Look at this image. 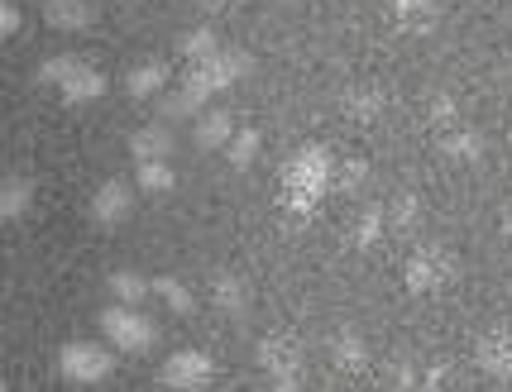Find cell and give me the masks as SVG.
I'll return each mask as SVG.
<instances>
[{
	"label": "cell",
	"mask_w": 512,
	"mask_h": 392,
	"mask_svg": "<svg viewBox=\"0 0 512 392\" xmlns=\"http://www.w3.org/2000/svg\"><path fill=\"white\" fill-rule=\"evenodd\" d=\"M288 206L292 211H312L316 196L331 187V153L326 149H302L288 163Z\"/></svg>",
	"instance_id": "cell-1"
},
{
	"label": "cell",
	"mask_w": 512,
	"mask_h": 392,
	"mask_svg": "<svg viewBox=\"0 0 512 392\" xmlns=\"http://www.w3.org/2000/svg\"><path fill=\"white\" fill-rule=\"evenodd\" d=\"M259 369H264L278 388H297V383L307 378V369H302V340L288 335V330L264 335V340H259Z\"/></svg>",
	"instance_id": "cell-2"
},
{
	"label": "cell",
	"mask_w": 512,
	"mask_h": 392,
	"mask_svg": "<svg viewBox=\"0 0 512 392\" xmlns=\"http://www.w3.org/2000/svg\"><path fill=\"white\" fill-rule=\"evenodd\" d=\"M455 273H460V259L446 244H417L412 259H407V287L412 292H441Z\"/></svg>",
	"instance_id": "cell-3"
},
{
	"label": "cell",
	"mask_w": 512,
	"mask_h": 392,
	"mask_svg": "<svg viewBox=\"0 0 512 392\" xmlns=\"http://www.w3.org/2000/svg\"><path fill=\"white\" fill-rule=\"evenodd\" d=\"M249 67H254V63H249V53H240V48H216V53H206V58H197V63H192V72H187V87H197L201 96H211V91L240 82Z\"/></svg>",
	"instance_id": "cell-4"
},
{
	"label": "cell",
	"mask_w": 512,
	"mask_h": 392,
	"mask_svg": "<svg viewBox=\"0 0 512 392\" xmlns=\"http://www.w3.org/2000/svg\"><path fill=\"white\" fill-rule=\"evenodd\" d=\"M101 330H106L111 345L125 349V354H144V349H154V340H158V326L149 316H139L134 306H106V311H101Z\"/></svg>",
	"instance_id": "cell-5"
},
{
	"label": "cell",
	"mask_w": 512,
	"mask_h": 392,
	"mask_svg": "<svg viewBox=\"0 0 512 392\" xmlns=\"http://www.w3.org/2000/svg\"><path fill=\"white\" fill-rule=\"evenodd\" d=\"M58 369H63V378H72V383H106L115 373V354L101 345H91V340H72V345L58 349Z\"/></svg>",
	"instance_id": "cell-6"
},
{
	"label": "cell",
	"mask_w": 512,
	"mask_h": 392,
	"mask_svg": "<svg viewBox=\"0 0 512 392\" xmlns=\"http://www.w3.org/2000/svg\"><path fill=\"white\" fill-rule=\"evenodd\" d=\"M474 364L479 373H489L493 383H512V330L493 326L474 340Z\"/></svg>",
	"instance_id": "cell-7"
},
{
	"label": "cell",
	"mask_w": 512,
	"mask_h": 392,
	"mask_svg": "<svg viewBox=\"0 0 512 392\" xmlns=\"http://www.w3.org/2000/svg\"><path fill=\"white\" fill-rule=\"evenodd\" d=\"M211 378H216V364L201 349H182L158 369V383H168V388H206Z\"/></svg>",
	"instance_id": "cell-8"
},
{
	"label": "cell",
	"mask_w": 512,
	"mask_h": 392,
	"mask_svg": "<svg viewBox=\"0 0 512 392\" xmlns=\"http://www.w3.org/2000/svg\"><path fill=\"white\" fill-rule=\"evenodd\" d=\"M130 211H134V192H130V182H120V177H106V182L96 187V196H91L96 225H120Z\"/></svg>",
	"instance_id": "cell-9"
},
{
	"label": "cell",
	"mask_w": 512,
	"mask_h": 392,
	"mask_svg": "<svg viewBox=\"0 0 512 392\" xmlns=\"http://www.w3.org/2000/svg\"><path fill=\"white\" fill-rule=\"evenodd\" d=\"M331 364L340 373H369V345H364V335L355 326H340L331 335Z\"/></svg>",
	"instance_id": "cell-10"
},
{
	"label": "cell",
	"mask_w": 512,
	"mask_h": 392,
	"mask_svg": "<svg viewBox=\"0 0 512 392\" xmlns=\"http://www.w3.org/2000/svg\"><path fill=\"white\" fill-rule=\"evenodd\" d=\"M383 106H388V96H383V87H374V82H359V87L340 91V110L355 120V125H369V120H379Z\"/></svg>",
	"instance_id": "cell-11"
},
{
	"label": "cell",
	"mask_w": 512,
	"mask_h": 392,
	"mask_svg": "<svg viewBox=\"0 0 512 392\" xmlns=\"http://www.w3.org/2000/svg\"><path fill=\"white\" fill-rule=\"evenodd\" d=\"M393 20L407 34H431L441 24V5L436 0H393Z\"/></svg>",
	"instance_id": "cell-12"
},
{
	"label": "cell",
	"mask_w": 512,
	"mask_h": 392,
	"mask_svg": "<svg viewBox=\"0 0 512 392\" xmlns=\"http://www.w3.org/2000/svg\"><path fill=\"white\" fill-rule=\"evenodd\" d=\"M441 153L455 158V163H479L484 158V134L474 125H450V130H441Z\"/></svg>",
	"instance_id": "cell-13"
},
{
	"label": "cell",
	"mask_w": 512,
	"mask_h": 392,
	"mask_svg": "<svg viewBox=\"0 0 512 392\" xmlns=\"http://www.w3.org/2000/svg\"><path fill=\"white\" fill-rule=\"evenodd\" d=\"M29 206H34V182L24 173L0 177V220H20Z\"/></svg>",
	"instance_id": "cell-14"
},
{
	"label": "cell",
	"mask_w": 512,
	"mask_h": 392,
	"mask_svg": "<svg viewBox=\"0 0 512 392\" xmlns=\"http://www.w3.org/2000/svg\"><path fill=\"white\" fill-rule=\"evenodd\" d=\"M211 297H216V306H221L225 316L245 321V311H249V287L240 283L235 273H216V278H211Z\"/></svg>",
	"instance_id": "cell-15"
},
{
	"label": "cell",
	"mask_w": 512,
	"mask_h": 392,
	"mask_svg": "<svg viewBox=\"0 0 512 392\" xmlns=\"http://www.w3.org/2000/svg\"><path fill=\"white\" fill-rule=\"evenodd\" d=\"M58 91H63V101H96L101 91H106V77L96 72V67L77 63L72 72H67L63 82H58Z\"/></svg>",
	"instance_id": "cell-16"
},
{
	"label": "cell",
	"mask_w": 512,
	"mask_h": 392,
	"mask_svg": "<svg viewBox=\"0 0 512 392\" xmlns=\"http://www.w3.org/2000/svg\"><path fill=\"white\" fill-rule=\"evenodd\" d=\"M130 153H134V163H149V158H168V153H173V134L163 130V125H144V130L130 134Z\"/></svg>",
	"instance_id": "cell-17"
},
{
	"label": "cell",
	"mask_w": 512,
	"mask_h": 392,
	"mask_svg": "<svg viewBox=\"0 0 512 392\" xmlns=\"http://www.w3.org/2000/svg\"><path fill=\"white\" fill-rule=\"evenodd\" d=\"M44 20L53 24V29H87L96 15H91L87 0H48V5H44Z\"/></svg>",
	"instance_id": "cell-18"
},
{
	"label": "cell",
	"mask_w": 512,
	"mask_h": 392,
	"mask_svg": "<svg viewBox=\"0 0 512 392\" xmlns=\"http://www.w3.org/2000/svg\"><path fill=\"white\" fill-rule=\"evenodd\" d=\"M383 216H388V225H393V230H402V235H407V230H417V225H422V196L398 192L388 206H383Z\"/></svg>",
	"instance_id": "cell-19"
},
{
	"label": "cell",
	"mask_w": 512,
	"mask_h": 392,
	"mask_svg": "<svg viewBox=\"0 0 512 392\" xmlns=\"http://www.w3.org/2000/svg\"><path fill=\"white\" fill-rule=\"evenodd\" d=\"M383 230H388V216H383V206H364L355 216V230H350V240L355 249H374L383 240Z\"/></svg>",
	"instance_id": "cell-20"
},
{
	"label": "cell",
	"mask_w": 512,
	"mask_h": 392,
	"mask_svg": "<svg viewBox=\"0 0 512 392\" xmlns=\"http://www.w3.org/2000/svg\"><path fill=\"white\" fill-rule=\"evenodd\" d=\"M426 120H431V130L441 134L450 125H460V101L450 96V91H431V101H426Z\"/></svg>",
	"instance_id": "cell-21"
},
{
	"label": "cell",
	"mask_w": 512,
	"mask_h": 392,
	"mask_svg": "<svg viewBox=\"0 0 512 392\" xmlns=\"http://www.w3.org/2000/svg\"><path fill=\"white\" fill-rule=\"evenodd\" d=\"M225 139H230V115H225V110L201 115L197 120V144L201 149H225Z\"/></svg>",
	"instance_id": "cell-22"
},
{
	"label": "cell",
	"mask_w": 512,
	"mask_h": 392,
	"mask_svg": "<svg viewBox=\"0 0 512 392\" xmlns=\"http://www.w3.org/2000/svg\"><path fill=\"white\" fill-rule=\"evenodd\" d=\"M163 82H168V67H163V63H139V67L130 72V77H125L130 96H154V91L163 87Z\"/></svg>",
	"instance_id": "cell-23"
},
{
	"label": "cell",
	"mask_w": 512,
	"mask_h": 392,
	"mask_svg": "<svg viewBox=\"0 0 512 392\" xmlns=\"http://www.w3.org/2000/svg\"><path fill=\"white\" fill-rule=\"evenodd\" d=\"M383 383L388 388H422V364H412L407 354H393L383 369Z\"/></svg>",
	"instance_id": "cell-24"
},
{
	"label": "cell",
	"mask_w": 512,
	"mask_h": 392,
	"mask_svg": "<svg viewBox=\"0 0 512 392\" xmlns=\"http://www.w3.org/2000/svg\"><path fill=\"white\" fill-rule=\"evenodd\" d=\"M331 182L340 192H359L369 182V163L364 158H345V163H331Z\"/></svg>",
	"instance_id": "cell-25"
},
{
	"label": "cell",
	"mask_w": 512,
	"mask_h": 392,
	"mask_svg": "<svg viewBox=\"0 0 512 392\" xmlns=\"http://www.w3.org/2000/svg\"><path fill=\"white\" fill-rule=\"evenodd\" d=\"M111 292L125 306H134V302L149 297V278H139V273H130V268H120V273H111Z\"/></svg>",
	"instance_id": "cell-26"
},
{
	"label": "cell",
	"mask_w": 512,
	"mask_h": 392,
	"mask_svg": "<svg viewBox=\"0 0 512 392\" xmlns=\"http://www.w3.org/2000/svg\"><path fill=\"white\" fill-rule=\"evenodd\" d=\"M178 48H182V58H192V63H197V58H206V53H216L221 39H216V29H211V24H201V29H192V34H182Z\"/></svg>",
	"instance_id": "cell-27"
},
{
	"label": "cell",
	"mask_w": 512,
	"mask_h": 392,
	"mask_svg": "<svg viewBox=\"0 0 512 392\" xmlns=\"http://www.w3.org/2000/svg\"><path fill=\"white\" fill-rule=\"evenodd\" d=\"M178 177H173V168H168V158H149V163H139V187L144 192H168Z\"/></svg>",
	"instance_id": "cell-28"
},
{
	"label": "cell",
	"mask_w": 512,
	"mask_h": 392,
	"mask_svg": "<svg viewBox=\"0 0 512 392\" xmlns=\"http://www.w3.org/2000/svg\"><path fill=\"white\" fill-rule=\"evenodd\" d=\"M201 101H206V96H201L197 87H187V82H182V91H173V96L163 101V120H182V115H197Z\"/></svg>",
	"instance_id": "cell-29"
},
{
	"label": "cell",
	"mask_w": 512,
	"mask_h": 392,
	"mask_svg": "<svg viewBox=\"0 0 512 392\" xmlns=\"http://www.w3.org/2000/svg\"><path fill=\"white\" fill-rule=\"evenodd\" d=\"M149 292H158V297L173 306V311H192V292H187L178 278H154V283H149Z\"/></svg>",
	"instance_id": "cell-30"
},
{
	"label": "cell",
	"mask_w": 512,
	"mask_h": 392,
	"mask_svg": "<svg viewBox=\"0 0 512 392\" xmlns=\"http://www.w3.org/2000/svg\"><path fill=\"white\" fill-rule=\"evenodd\" d=\"M254 149H259V134H254V130L230 134V139H225V153H230V163H235V168H249Z\"/></svg>",
	"instance_id": "cell-31"
},
{
	"label": "cell",
	"mask_w": 512,
	"mask_h": 392,
	"mask_svg": "<svg viewBox=\"0 0 512 392\" xmlns=\"http://www.w3.org/2000/svg\"><path fill=\"white\" fill-rule=\"evenodd\" d=\"M82 63V58H72V53H58V58H48L44 67H39V82H44V87H58V82H63L67 72H72V67Z\"/></svg>",
	"instance_id": "cell-32"
},
{
	"label": "cell",
	"mask_w": 512,
	"mask_h": 392,
	"mask_svg": "<svg viewBox=\"0 0 512 392\" xmlns=\"http://www.w3.org/2000/svg\"><path fill=\"white\" fill-rule=\"evenodd\" d=\"M15 29H20V10L0 0V39H5V34H15Z\"/></svg>",
	"instance_id": "cell-33"
},
{
	"label": "cell",
	"mask_w": 512,
	"mask_h": 392,
	"mask_svg": "<svg viewBox=\"0 0 512 392\" xmlns=\"http://www.w3.org/2000/svg\"><path fill=\"white\" fill-rule=\"evenodd\" d=\"M235 5H240V0H201L206 15H225V10H235Z\"/></svg>",
	"instance_id": "cell-34"
},
{
	"label": "cell",
	"mask_w": 512,
	"mask_h": 392,
	"mask_svg": "<svg viewBox=\"0 0 512 392\" xmlns=\"http://www.w3.org/2000/svg\"><path fill=\"white\" fill-rule=\"evenodd\" d=\"M503 235H508V240H512V206H508V211H503Z\"/></svg>",
	"instance_id": "cell-35"
}]
</instances>
